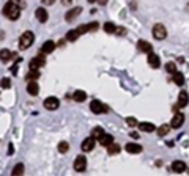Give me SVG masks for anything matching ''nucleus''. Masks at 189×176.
Here are the masks:
<instances>
[{
  "label": "nucleus",
  "mask_w": 189,
  "mask_h": 176,
  "mask_svg": "<svg viewBox=\"0 0 189 176\" xmlns=\"http://www.w3.org/2000/svg\"><path fill=\"white\" fill-rule=\"evenodd\" d=\"M40 76H41V74H40V71H30V72H29V74L25 76V79H27L29 82H30V80L33 82V80H36V79H38Z\"/></svg>",
  "instance_id": "30"
},
{
  "label": "nucleus",
  "mask_w": 189,
  "mask_h": 176,
  "mask_svg": "<svg viewBox=\"0 0 189 176\" xmlns=\"http://www.w3.org/2000/svg\"><path fill=\"white\" fill-rule=\"evenodd\" d=\"M79 36H80V35H79L77 30H69V32L66 33V41H71V43H73V41H76Z\"/></svg>",
  "instance_id": "26"
},
{
  "label": "nucleus",
  "mask_w": 189,
  "mask_h": 176,
  "mask_svg": "<svg viewBox=\"0 0 189 176\" xmlns=\"http://www.w3.org/2000/svg\"><path fill=\"white\" fill-rule=\"evenodd\" d=\"M165 69H167L169 72H172V74L176 72V66H175V63H167V65H165Z\"/></svg>",
  "instance_id": "34"
},
{
  "label": "nucleus",
  "mask_w": 189,
  "mask_h": 176,
  "mask_svg": "<svg viewBox=\"0 0 189 176\" xmlns=\"http://www.w3.org/2000/svg\"><path fill=\"white\" fill-rule=\"evenodd\" d=\"M80 11H82V8H80V7H74V8H71V10L65 14V19H66L68 22H73V21H74V19L80 14Z\"/></svg>",
  "instance_id": "10"
},
{
  "label": "nucleus",
  "mask_w": 189,
  "mask_h": 176,
  "mask_svg": "<svg viewBox=\"0 0 189 176\" xmlns=\"http://www.w3.org/2000/svg\"><path fill=\"white\" fill-rule=\"evenodd\" d=\"M187 102H189L187 93H186V91H181V93L178 94V107H186Z\"/></svg>",
  "instance_id": "18"
},
{
  "label": "nucleus",
  "mask_w": 189,
  "mask_h": 176,
  "mask_svg": "<svg viewBox=\"0 0 189 176\" xmlns=\"http://www.w3.org/2000/svg\"><path fill=\"white\" fill-rule=\"evenodd\" d=\"M172 79H173V82L178 85V87H183V83H184V77H183V74L181 72H175L173 76H172Z\"/></svg>",
  "instance_id": "24"
},
{
  "label": "nucleus",
  "mask_w": 189,
  "mask_h": 176,
  "mask_svg": "<svg viewBox=\"0 0 189 176\" xmlns=\"http://www.w3.org/2000/svg\"><path fill=\"white\" fill-rule=\"evenodd\" d=\"M139 129L142 131V132H153L154 131V126L151 124V123H139Z\"/></svg>",
  "instance_id": "23"
},
{
  "label": "nucleus",
  "mask_w": 189,
  "mask_h": 176,
  "mask_svg": "<svg viewBox=\"0 0 189 176\" xmlns=\"http://www.w3.org/2000/svg\"><path fill=\"white\" fill-rule=\"evenodd\" d=\"M183 123H184V115H183V113H175V116H173L170 126H172L173 129H178V127L183 126Z\"/></svg>",
  "instance_id": "12"
},
{
  "label": "nucleus",
  "mask_w": 189,
  "mask_h": 176,
  "mask_svg": "<svg viewBox=\"0 0 189 176\" xmlns=\"http://www.w3.org/2000/svg\"><path fill=\"white\" fill-rule=\"evenodd\" d=\"M148 65H150L151 68H154V69L161 66V60H159L158 54H154V52H153V54H150V55H148Z\"/></svg>",
  "instance_id": "13"
},
{
  "label": "nucleus",
  "mask_w": 189,
  "mask_h": 176,
  "mask_svg": "<svg viewBox=\"0 0 189 176\" xmlns=\"http://www.w3.org/2000/svg\"><path fill=\"white\" fill-rule=\"evenodd\" d=\"M125 149H126L129 154H139V152H142V146L137 145V143H128V145L125 146Z\"/></svg>",
  "instance_id": "15"
},
{
  "label": "nucleus",
  "mask_w": 189,
  "mask_h": 176,
  "mask_svg": "<svg viewBox=\"0 0 189 176\" xmlns=\"http://www.w3.org/2000/svg\"><path fill=\"white\" fill-rule=\"evenodd\" d=\"M104 32H106V33H115V32H117V27H115L112 22H106V24H104Z\"/></svg>",
  "instance_id": "29"
},
{
  "label": "nucleus",
  "mask_w": 189,
  "mask_h": 176,
  "mask_svg": "<svg viewBox=\"0 0 189 176\" xmlns=\"http://www.w3.org/2000/svg\"><path fill=\"white\" fill-rule=\"evenodd\" d=\"M120 151H122V148H120V145H118V143H112V145H109V146H107V152H109L111 156L118 154Z\"/></svg>",
  "instance_id": "25"
},
{
  "label": "nucleus",
  "mask_w": 189,
  "mask_h": 176,
  "mask_svg": "<svg viewBox=\"0 0 189 176\" xmlns=\"http://www.w3.org/2000/svg\"><path fill=\"white\" fill-rule=\"evenodd\" d=\"M58 105H60V101L57 98H54V96H49V98L44 99V107L47 110H57Z\"/></svg>",
  "instance_id": "7"
},
{
  "label": "nucleus",
  "mask_w": 189,
  "mask_h": 176,
  "mask_svg": "<svg viewBox=\"0 0 189 176\" xmlns=\"http://www.w3.org/2000/svg\"><path fill=\"white\" fill-rule=\"evenodd\" d=\"M8 154H10V156H13V154H14V146H13V143H10V145H8Z\"/></svg>",
  "instance_id": "36"
},
{
  "label": "nucleus",
  "mask_w": 189,
  "mask_h": 176,
  "mask_svg": "<svg viewBox=\"0 0 189 176\" xmlns=\"http://www.w3.org/2000/svg\"><path fill=\"white\" fill-rule=\"evenodd\" d=\"M172 170H173L175 173H183V171L186 170V163L181 162V160H175V162L172 163Z\"/></svg>",
  "instance_id": "19"
},
{
  "label": "nucleus",
  "mask_w": 189,
  "mask_h": 176,
  "mask_svg": "<svg viewBox=\"0 0 189 176\" xmlns=\"http://www.w3.org/2000/svg\"><path fill=\"white\" fill-rule=\"evenodd\" d=\"M80 148H82V151H91V149L94 148V138H93V137H90V138H85V140L82 141Z\"/></svg>",
  "instance_id": "14"
},
{
  "label": "nucleus",
  "mask_w": 189,
  "mask_h": 176,
  "mask_svg": "<svg viewBox=\"0 0 189 176\" xmlns=\"http://www.w3.org/2000/svg\"><path fill=\"white\" fill-rule=\"evenodd\" d=\"M126 123H128L131 127H136V126H139V123H137V120H136L134 116H128V118H126Z\"/></svg>",
  "instance_id": "33"
},
{
  "label": "nucleus",
  "mask_w": 189,
  "mask_h": 176,
  "mask_svg": "<svg viewBox=\"0 0 189 176\" xmlns=\"http://www.w3.org/2000/svg\"><path fill=\"white\" fill-rule=\"evenodd\" d=\"M73 99H74L76 102H84V101L87 99V93H85V91H82V90H77V91H74Z\"/></svg>",
  "instance_id": "20"
},
{
  "label": "nucleus",
  "mask_w": 189,
  "mask_h": 176,
  "mask_svg": "<svg viewBox=\"0 0 189 176\" xmlns=\"http://www.w3.org/2000/svg\"><path fill=\"white\" fill-rule=\"evenodd\" d=\"M137 49L140 51V52H143V54H153V46L148 43V41H143V40H140L139 43H137Z\"/></svg>",
  "instance_id": "9"
},
{
  "label": "nucleus",
  "mask_w": 189,
  "mask_h": 176,
  "mask_svg": "<svg viewBox=\"0 0 189 176\" xmlns=\"http://www.w3.org/2000/svg\"><path fill=\"white\" fill-rule=\"evenodd\" d=\"M24 174V163H16L14 165V168H13V171H11V176H22Z\"/></svg>",
  "instance_id": "22"
},
{
  "label": "nucleus",
  "mask_w": 189,
  "mask_h": 176,
  "mask_svg": "<svg viewBox=\"0 0 189 176\" xmlns=\"http://www.w3.org/2000/svg\"><path fill=\"white\" fill-rule=\"evenodd\" d=\"M3 14H5L8 19L16 21V19L19 18V14H21V8H19L18 3H14V2H8V3L3 7Z\"/></svg>",
  "instance_id": "1"
},
{
  "label": "nucleus",
  "mask_w": 189,
  "mask_h": 176,
  "mask_svg": "<svg viewBox=\"0 0 189 176\" xmlns=\"http://www.w3.org/2000/svg\"><path fill=\"white\" fill-rule=\"evenodd\" d=\"M46 65V58H44V55L41 54V55H38V57H35V58H32L30 60V71H38L41 66H44Z\"/></svg>",
  "instance_id": "4"
},
{
  "label": "nucleus",
  "mask_w": 189,
  "mask_h": 176,
  "mask_svg": "<svg viewBox=\"0 0 189 176\" xmlns=\"http://www.w3.org/2000/svg\"><path fill=\"white\" fill-rule=\"evenodd\" d=\"M35 41V35L32 32H24L19 38V49H27L33 44Z\"/></svg>",
  "instance_id": "2"
},
{
  "label": "nucleus",
  "mask_w": 189,
  "mask_h": 176,
  "mask_svg": "<svg viewBox=\"0 0 189 176\" xmlns=\"http://www.w3.org/2000/svg\"><path fill=\"white\" fill-rule=\"evenodd\" d=\"M100 143H101L103 146H109V145L114 143V137H112L111 134H104V135L100 138Z\"/></svg>",
  "instance_id": "21"
},
{
  "label": "nucleus",
  "mask_w": 189,
  "mask_h": 176,
  "mask_svg": "<svg viewBox=\"0 0 189 176\" xmlns=\"http://www.w3.org/2000/svg\"><path fill=\"white\" fill-rule=\"evenodd\" d=\"M10 87H11V80L7 79V77H3V79H2V88L7 90V88H10Z\"/></svg>",
  "instance_id": "35"
},
{
  "label": "nucleus",
  "mask_w": 189,
  "mask_h": 176,
  "mask_svg": "<svg viewBox=\"0 0 189 176\" xmlns=\"http://www.w3.org/2000/svg\"><path fill=\"white\" fill-rule=\"evenodd\" d=\"M98 22H90V24H85V25H80L79 29H76L77 32H79V35H82V33H87V32H96L98 30Z\"/></svg>",
  "instance_id": "8"
},
{
  "label": "nucleus",
  "mask_w": 189,
  "mask_h": 176,
  "mask_svg": "<svg viewBox=\"0 0 189 176\" xmlns=\"http://www.w3.org/2000/svg\"><path fill=\"white\" fill-rule=\"evenodd\" d=\"M35 16H36V19L40 21V22H46L47 21V11L44 10V8H38L36 11H35Z\"/></svg>",
  "instance_id": "16"
},
{
  "label": "nucleus",
  "mask_w": 189,
  "mask_h": 176,
  "mask_svg": "<svg viewBox=\"0 0 189 176\" xmlns=\"http://www.w3.org/2000/svg\"><path fill=\"white\" fill-rule=\"evenodd\" d=\"M58 151H60L62 154L68 152V151H69V143H68V141H60V143H58Z\"/></svg>",
  "instance_id": "31"
},
{
  "label": "nucleus",
  "mask_w": 189,
  "mask_h": 176,
  "mask_svg": "<svg viewBox=\"0 0 189 176\" xmlns=\"http://www.w3.org/2000/svg\"><path fill=\"white\" fill-rule=\"evenodd\" d=\"M104 134H106V132H104V131H103V127H100V126H98V127H94V129L91 131V135H93V138H98V140H100V138H101Z\"/></svg>",
  "instance_id": "28"
},
{
  "label": "nucleus",
  "mask_w": 189,
  "mask_h": 176,
  "mask_svg": "<svg viewBox=\"0 0 189 176\" xmlns=\"http://www.w3.org/2000/svg\"><path fill=\"white\" fill-rule=\"evenodd\" d=\"M27 93L32 94V96H36V94L40 93L38 83H36V82H29V85H27Z\"/></svg>",
  "instance_id": "17"
},
{
  "label": "nucleus",
  "mask_w": 189,
  "mask_h": 176,
  "mask_svg": "<svg viewBox=\"0 0 189 176\" xmlns=\"http://www.w3.org/2000/svg\"><path fill=\"white\" fill-rule=\"evenodd\" d=\"M13 57V54L8 49H2V54H0V58H2V63H7L10 58Z\"/></svg>",
  "instance_id": "27"
},
{
  "label": "nucleus",
  "mask_w": 189,
  "mask_h": 176,
  "mask_svg": "<svg viewBox=\"0 0 189 176\" xmlns=\"http://www.w3.org/2000/svg\"><path fill=\"white\" fill-rule=\"evenodd\" d=\"M153 36H154L156 40H159V41L165 40V36H167V30H165V27H164L162 24H156V25L153 27Z\"/></svg>",
  "instance_id": "5"
},
{
  "label": "nucleus",
  "mask_w": 189,
  "mask_h": 176,
  "mask_svg": "<svg viewBox=\"0 0 189 176\" xmlns=\"http://www.w3.org/2000/svg\"><path fill=\"white\" fill-rule=\"evenodd\" d=\"M85 168H87V157L80 154L74 159V170L82 173V171H85Z\"/></svg>",
  "instance_id": "6"
},
{
  "label": "nucleus",
  "mask_w": 189,
  "mask_h": 176,
  "mask_svg": "<svg viewBox=\"0 0 189 176\" xmlns=\"http://www.w3.org/2000/svg\"><path fill=\"white\" fill-rule=\"evenodd\" d=\"M40 51H41V54H43V55H46V54H51V52H54V51H55V43L49 40V41L43 43V46L40 47Z\"/></svg>",
  "instance_id": "11"
},
{
  "label": "nucleus",
  "mask_w": 189,
  "mask_h": 176,
  "mask_svg": "<svg viewBox=\"0 0 189 176\" xmlns=\"http://www.w3.org/2000/svg\"><path fill=\"white\" fill-rule=\"evenodd\" d=\"M90 109H91V112H93V113H96V115H101V113L109 112V107H107V105H104L101 101H91Z\"/></svg>",
  "instance_id": "3"
},
{
  "label": "nucleus",
  "mask_w": 189,
  "mask_h": 176,
  "mask_svg": "<svg viewBox=\"0 0 189 176\" xmlns=\"http://www.w3.org/2000/svg\"><path fill=\"white\" fill-rule=\"evenodd\" d=\"M169 131H170V126H169V124H162V126L158 129V135H159V137H164Z\"/></svg>",
  "instance_id": "32"
}]
</instances>
